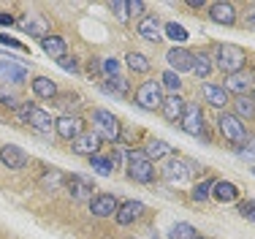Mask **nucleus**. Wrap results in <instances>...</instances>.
<instances>
[{"mask_svg":"<svg viewBox=\"0 0 255 239\" xmlns=\"http://www.w3.org/2000/svg\"><path fill=\"white\" fill-rule=\"evenodd\" d=\"M245 63H247L245 49H239L234 44H217V49H215V65L226 73V76L245 71Z\"/></svg>","mask_w":255,"mask_h":239,"instance_id":"1","label":"nucleus"},{"mask_svg":"<svg viewBox=\"0 0 255 239\" xmlns=\"http://www.w3.org/2000/svg\"><path fill=\"white\" fill-rule=\"evenodd\" d=\"M16 117H19V122H27L30 128H35L38 133H52L54 131V120L49 117V112H44V109L35 106V103H19Z\"/></svg>","mask_w":255,"mask_h":239,"instance_id":"2","label":"nucleus"},{"mask_svg":"<svg viewBox=\"0 0 255 239\" xmlns=\"http://www.w3.org/2000/svg\"><path fill=\"white\" fill-rule=\"evenodd\" d=\"M128 174H130V180L149 185L155 180V166L141 150H128Z\"/></svg>","mask_w":255,"mask_h":239,"instance_id":"3","label":"nucleus"},{"mask_svg":"<svg viewBox=\"0 0 255 239\" xmlns=\"http://www.w3.org/2000/svg\"><path fill=\"white\" fill-rule=\"evenodd\" d=\"M217 131H220V136L226 139L228 144H234V147H242L247 142V128H245V122L236 117V114L223 112L220 117H217Z\"/></svg>","mask_w":255,"mask_h":239,"instance_id":"4","label":"nucleus"},{"mask_svg":"<svg viewBox=\"0 0 255 239\" xmlns=\"http://www.w3.org/2000/svg\"><path fill=\"white\" fill-rule=\"evenodd\" d=\"M136 103L147 112H157L163 106V87L155 82V79H147L144 84H138L136 90Z\"/></svg>","mask_w":255,"mask_h":239,"instance_id":"5","label":"nucleus"},{"mask_svg":"<svg viewBox=\"0 0 255 239\" xmlns=\"http://www.w3.org/2000/svg\"><path fill=\"white\" fill-rule=\"evenodd\" d=\"M93 128L101 139H109V142L120 139V120L112 112H106V109H95L93 112Z\"/></svg>","mask_w":255,"mask_h":239,"instance_id":"6","label":"nucleus"},{"mask_svg":"<svg viewBox=\"0 0 255 239\" xmlns=\"http://www.w3.org/2000/svg\"><path fill=\"white\" fill-rule=\"evenodd\" d=\"M179 125H182V131H185L187 136L206 139V133H204V112H201L198 103H187L185 114H182V120H179Z\"/></svg>","mask_w":255,"mask_h":239,"instance_id":"7","label":"nucleus"},{"mask_svg":"<svg viewBox=\"0 0 255 239\" xmlns=\"http://www.w3.org/2000/svg\"><path fill=\"white\" fill-rule=\"evenodd\" d=\"M101 142H103V139H101L95 131H82V133H79V136L74 139V142H71V150H74L76 155H87V158H93V155H98Z\"/></svg>","mask_w":255,"mask_h":239,"instance_id":"8","label":"nucleus"},{"mask_svg":"<svg viewBox=\"0 0 255 239\" xmlns=\"http://www.w3.org/2000/svg\"><path fill=\"white\" fill-rule=\"evenodd\" d=\"M193 163H187V161H179V158H168L166 161V166H163V177H166L171 185H182V182L187 180V177L193 174Z\"/></svg>","mask_w":255,"mask_h":239,"instance_id":"9","label":"nucleus"},{"mask_svg":"<svg viewBox=\"0 0 255 239\" xmlns=\"http://www.w3.org/2000/svg\"><path fill=\"white\" fill-rule=\"evenodd\" d=\"M84 122L76 117V114H63V117L54 120V131H57L60 139H65V142H74V139L82 133Z\"/></svg>","mask_w":255,"mask_h":239,"instance_id":"10","label":"nucleus"},{"mask_svg":"<svg viewBox=\"0 0 255 239\" xmlns=\"http://www.w3.org/2000/svg\"><path fill=\"white\" fill-rule=\"evenodd\" d=\"M166 63L171 65L168 71L187 73V71H193V52H187L185 46H174V49H168V52H166Z\"/></svg>","mask_w":255,"mask_h":239,"instance_id":"11","label":"nucleus"},{"mask_svg":"<svg viewBox=\"0 0 255 239\" xmlns=\"http://www.w3.org/2000/svg\"><path fill=\"white\" fill-rule=\"evenodd\" d=\"M0 161H3V166L5 169H11V171H19V169H25L27 166V152L25 150H19L16 144H3L0 147Z\"/></svg>","mask_w":255,"mask_h":239,"instance_id":"12","label":"nucleus"},{"mask_svg":"<svg viewBox=\"0 0 255 239\" xmlns=\"http://www.w3.org/2000/svg\"><path fill=\"white\" fill-rule=\"evenodd\" d=\"M63 185L68 188V193L74 196L76 201H93L95 188H93V182H90V180H84V177L71 174V177H65V182H63Z\"/></svg>","mask_w":255,"mask_h":239,"instance_id":"13","label":"nucleus"},{"mask_svg":"<svg viewBox=\"0 0 255 239\" xmlns=\"http://www.w3.org/2000/svg\"><path fill=\"white\" fill-rule=\"evenodd\" d=\"M117 207H120V201L109 193H101L90 201V212H93L95 218H114L117 215Z\"/></svg>","mask_w":255,"mask_h":239,"instance_id":"14","label":"nucleus"},{"mask_svg":"<svg viewBox=\"0 0 255 239\" xmlns=\"http://www.w3.org/2000/svg\"><path fill=\"white\" fill-rule=\"evenodd\" d=\"M223 90L231 95H247L253 90V76L247 71H239V73H231V76H226V84H223Z\"/></svg>","mask_w":255,"mask_h":239,"instance_id":"15","label":"nucleus"},{"mask_svg":"<svg viewBox=\"0 0 255 239\" xmlns=\"http://www.w3.org/2000/svg\"><path fill=\"white\" fill-rule=\"evenodd\" d=\"M14 24L19 30H25L27 35H35V38H46L49 35V24H46L44 16H19Z\"/></svg>","mask_w":255,"mask_h":239,"instance_id":"16","label":"nucleus"},{"mask_svg":"<svg viewBox=\"0 0 255 239\" xmlns=\"http://www.w3.org/2000/svg\"><path fill=\"white\" fill-rule=\"evenodd\" d=\"M0 79H5V82H11V84H25L27 82V68L19 63H14V60H0Z\"/></svg>","mask_w":255,"mask_h":239,"instance_id":"17","label":"nucleus"},{"mask_svg":"<svg viewBox=\"0 0 255 239\" xmlns=\"http://www.w3.org/2000/svg\"><path fill=\"white\" fill-rule=\"evenodd\" d=\"M209 19L217 24H234L236 22V8L234 3H226V0H217V3L209 5Z\"/></svg>","mask_w":255,"mask_h":239,"instance_id":"18","label":"nucleus"},{"mask_svg":"<svg viewBox=\"0 0 255 239\" xmlns=\"http://www.w3.org/2000/svg\"><path fill=\"white\" fill-rule=\"evenodd\" d=\"M144 215V204L141 201H123V204L117 207V215H114V220H117L120 226H130L136 218Z\"/></svg>","mask_w":255,"mask_h":239,"instance_id":"19","label":"nucleus"},{"mask_svg":"<svg viewBox=\"0 0 255 239\" xmlns=\"http://www.w3.org/2000/svg\"><path fill=\"white\" fill-rule=\"evenodd\" d=\"M136 30H138V35L141 38H147V41H163V30H160V22H157V16L152 14H147V16H141V22L136 24Z\"/></svg>","mask_w":255,"mask_h":239,"instance_id":"20","label":"nucleus"},{"mask_svg":"<svg viewBox=\"0 0 255 239\" xmlns=\"http://www.w3.org/2000/svg\"><path fill=\"white\" fill-rule=\"evenodd\" d=\"M185 106H187V103L182 101L179 95H168V98H163L160 112H163V117H166L168 122H179L182 114H185Z\"/></svg>","mask_w":255,"mask_h":239,"instance_id":"21","label":"nucleus"},{"mask_svg":"<svg viewBox=\"0 0 255 239\" xmlns=\"http://www.w3.org/2000/svg\"><path fill=\"white\" fill-rule=\"evenodd\" d=\"M30 87H33V93L38 95V98H44V101H54V98L60 95L57 82H54V79H49V76H35Z\"/></svg>","mask_w":255,"mask_h":239,"instance_id":"22","label":"nucleus"},{"mask_svg":"<svg viewBox=\"0 0 255 239\" xmlns=\"http://www.w3.org/2000/svg\"><path fill=\"white\" fill-rule=\"evenodd\" d=\"M212 199H217L220 204H231V201L239 199V188H236L234 182H228V180H220V182L212 185Z\"/></svg>","mask_w":255,"mask_h":239,"instance_id":"23","label":"nucleus"},{"mask_svg":"<svg viewBox=\"0 0 255 239\" xmlns=\"http://www.w3.org/2000/svg\"><path fill=\"white\" fill-rule=\"evenodd\" d=\"M141 152L149 158V161H160V158H171L174 155V147L168 142H163V139H149Z\"/></svg>","mask_w":255,"mask_h":239,"instance_id":"24","label":"nucleus"},{"mask_svg":"<svg viewBox=\"0 0 255 239\" xmlns=\"http://www.w3.org/2000/svg\"><path fill=\"white\" fill-rule=\"evenodd\" d=\"M41 49H44L52 60H63L65 54H68V44H65V38H60V35H46V38H41Z\"/></svg>","mask_w":255,"mask_h":239,"instance_id":"25","label":"nucleus"},{"mask_svg":"<svg viewBox=\"0 0 255 239\" xmlns=\"http://www.w3.org/2000/svg\"><path fill=\"white\" fill-rule=\"evenodd\" d=\"M204 98L212 103V106H228V93L223 90V84H204Z\"/></svg>","mask_w":255,"mask_h":239,"instance_id":"26","label":"nucleus"},{"mask_svg":"<svg viewBox=\"0 0 255 239\" xmlns=\"http://www.w3.org/2000/svg\"><path fill=\"white\" fill-rule=\"evenodd\" d=\"M212 60H209V54H204V52H193V73H196L198 79H206L212 73Z\"/></svg>","mask_w":255,"mask_h":239,"instance_id":"27","label":"nucleus"},{"mask_svg":"<svg viewBox=\"0 0 255 239\" xmlns=\"http://www.w3.org/2000/svg\"><path fill=\"white\" fill-rule=\"evenodd\" d=\"M103 93L125 98L128 93H130V84H128V79H123V76H114V79H109V82L103 84Z\"/></svg>","mask_w":255,"mask_h":239,"instance_id":"28","label":"nucleus"},{"mask_svg":"<svg viewBox=\"0 0 255 239\" xmlns=\"http://www.w3.org/2000/svg\"><path fill=\"white\" fill-rule=\"evenodd\" d=\"M125 63H128V68H130V71H136V73H147L149 68H152V63H149V60L144 57L141 52H128Z\"/></svg>","mask_w":255,"mask_h":239,"instance_id":"29","label":"nucleus"},{"mask_svg":"<svg viewBox=\"0 0 255 239\" xmlns=\"http://www.w3.org/2000/svg\"><path fill=\"white\" fill-rule=\"evenodd\" d=\"M236 117H245V120H253L255 117V101L247 95H239L236 98Z\"/></svg>","mask_w":255,"mask_h":239,"instance_id":"30","label":"nucleus"},{"mask_svg":"<svg viewBox=\"0 0 255 239\" xmlns=\"http://www.w3.org/2000/svg\"><path fill=\"white\" fill-rule=\"evenodd\" d=\"M63 182H65V177H63V171H57V169H46V174L41 177V185H44L46 191H57Z\"/></svg>","mask_w":255,"mask_h":239,"instance_id":"31","label":"nucleus"},{"mask_svg":"<svg viewBox=\"0 0 255 239\" xmlns=\"http://www.w3.org/2000/svg\"><path fill=\"white\" fill-rule=\"evenodd\" d=\"M212 185H215V180H201L196 188H193L190 199L196 201V204H201V201H206V199L212 196Z\"/></svg>","mask_w":255,"mask_h":239,"instance_id":"32","label":"nucleus"},{"mask_svg":"<svg viewBox=\"0 0 255 239\" xmlns=\"http://www.w3.org/2000/svg\"><path fill=\"white\" fill-rule=\"evenodd\" d=\"M196 237H198V231L190 223H177L168 231V239H196Z\"/></svg>","mask_w":255,"mask_h":239,"instance_id":"33","label":"nucleus"},{"mask_svg":"<svg viewBox=\"0 0 255 239\" xmlns=\"http://www.w3.org/2000/svg\"><path fill=\"white\" fill-rule=\"evenodd\" d=\"M179 73H174V71H166L160 76V87H166V90H171V95H177L179 93Z\"/></svg>","mask_w":255,"mask_h":239,"instance_id":"34","label":"nucleus"},{"mask_svg":"<svg viewBox=\"0 0 255 239\" xmlns=\"http://www.w3.org/2000/svg\"><path fill=\"white\" fill-rule=\"evenodd\" d=\"M163 33H166L171 41H187V30L182 27V24H177V22H166Z\"/></svg>","mask_w":255,"mask_h":239,"instance_id":"35","label":"nucleus"},{"mask_svg":"<svg viewBox=\"0 0 255 239\" xmlns=\"http://www.w3.org/2000/svg\"><path fill=\"white\" fill-rule=\"evenodd\" d=\"M90 166H93V171H98V174H103V177H109L112 174V163H109V158H103V155H93L90 158Z\"/></svg>","mask_w":255,"mask_h":239,"instance_id":"36","label":"nucleus"},{"mask_svg":"<svg viewBox=\"0 0 255 239\" xmlns=\"http://www.w3.org/2000/svg\"><path fill=\"white\" fill-rule=\"evenodd\" d=\"M120 68H123V65H120V60H117V57H109V60H101V71L106 73L109 79L120 76Z\"/></svg>","mask_w":255,"mask_h":239,"instance_id":"37","label":"nucleus"},{"mask_svg":"<svg viewBox=\"0 0 255 239\" xmlns=\"http://www.w3.org/2000/svg\"><path fill=\"white\" fill-rule=\"evenodd\" d=\"M239 215L245 218V220H250V223H255V201L253 199L239 201Z\"/></svg>","mask_w":255,"mask_h":239,"instance_id":"38","label":"nucleus"},{"mask_svg":"<svg viewBox=\"0 0 255 239\" xmlns=\"http://www.w3.org/2000/svg\"><path fill=\"white\" fill-rule=\"evenodd\" d=\"M109 8L117 14V19L123 22V24L130 22V16H128V3H125V0H114V3H109Z\"/></svg>","mask_w":255,"mask_h":239,"instance_id":"39","label":"nucleus"},{"mask_svg":"<svg viewBox=\"0 0 255 239\" xmlns=\"http://www.w3.org/2000/svg\"><path fill=\"white\" fill-rule=\"evenodd\" d=\"M144 11H147V5L141 3V0H128V16H144Z\"/></svg>","mask_w":255,"mask_h":239,"instance_id":"40","label":"nucleus"},{"mask_svg":"<svg viewBox=\"0 0 255 239\" xmlns=\"http://www.w3.org/2000/svg\"><path fill=\"white\" fill-rule=\"evenodd\" d=\"M57 65H60L65 73H79V63H76L74 57H68V54H65L63 60H57Z\"/></svg>","mask_w":255,"mask_h":239,"instance_id":"41","label":"nucleus"},{"mask_svg":"<svg viewBox=\"0 0 255 239\" xmlns=\"http://www.w3.org/2000/svg\"><path fill=\"white\" fill-rule=\"evenodd\" d=\"M0 44H3V46H11V49H16V52H25V44H19V41H16L14 38V35H0Z\"/></svg>","mask_w":255,"mask_h":239,"instance_id":"42","label":"nucleus"},{"mask_svg":"<svg viewBox=\"0 0 255 239\" xmlns=\"http://www.w3.org/2000/svg\"><path fill=\"white\" fill-rule=\"evenodd\" d=\"M0 103H3V106H8V109H14V112L19 109V101H16L11 93H5V90H0Z\"/></svg>","mask_w":255,"mask_h":239,"instance_id":"43","label":"nucleus"},{"mask_svg":"<svg viewBox=\"0 0 255 239\" xmlns=\"http://www.w3.org/2000/svg\"><path fill=\"white\" fill-rule=\"evenodd\" d=\"M123 161H125V152L117 147V150L112 152V158H109V163H112V169H120V166H123Z\"/></svg>","mask_w":255,"mask_h":239,"instance_id":"44","label":"nucleus"},{"mask_svg":"<svg viewBox=\"0 0 255 239\" xmlns=\"http://www.w3.org/2000/svg\"><path fill=\"white\" fill-rule=\"evenodd\" d=\"M245 24H247L250 30H255V3L247 5V11H245Z\"/></svg>","mask_w":255,"mask_h":239,"instance_id":"45","label":"nucleus"},{"mask_svg":"<svg viewBox=\"0 0 255 239\" xmlns=\"http://www.w3.org/2000/svg\"><path fill=\"white\" fill-rule=\"evenodd\" d=\"M16 19L11 14H0V27H8V24H14Z\"/></svg>","mask_w":255,"mask_h":239,"instance_id":"46","label":"nucleus"},{"mask_svg":"<svg viewBox=\"0 0 255 239\" xmlns=\"http://www.w3.org/2000/svg\"><path fill=\"white\" fill-rule=\"evenodd\" d=\"M239 155H242V158H255V139L250 142V150H247V152H239Z\"/></svg>","mask_w":255,"mask_h":239,"instance_id":"47","label":"nucleus"},{"mask_svg":"<svg viewBox=\"0 0 255 239\" xmlns=\"http://www.w3.org/2000/svg\"><path fill=\"white\" fill-rule=\"evenodd\" d=\"M187 5H190V8H204V0H187Z\"/></svg>","mask_w":255,"mask_h":239,"instance_id":"48","label":"nucleus"},{"mask_svg":"<svg viewBox=\"0 0 255 239\" xmlns=\"http://www.w3.org/2000/svg\"><path fill=\"white\" fill-rule=\"evenodd\" d=\"M196 239H206V237H201V234H198V237H196Z\"/></svg>","mask_w":255,"mask_h":239,"instance_id":"49","label":"nucleus"},{"mask_svg":"<svg viewBox=\"0 0 255 239\" xmlns=\"http://www.w3.org/2000/svg\"><path fill=\"white\" fill-rule=\"evenodd\" d=\"M253 174H255V169H253Z\"/></svg>","mask_w":255,"mask_h":239,"instance_id":"50","label":"nucleus"},{"mask_svg":"<svg viewBox=\"0 0 255 239\" xmlns=\"http://www.w3.org/2000/svg\"><path fill=\"white\" fill-rule=\"evenodd\" d=\"M253 95H255V90H253Z\"/></svg>","mask_w":255,"mask_h":239,"instance_id":"51","label":"nucleus"}]
</instances>
